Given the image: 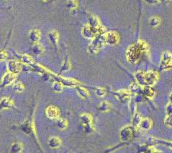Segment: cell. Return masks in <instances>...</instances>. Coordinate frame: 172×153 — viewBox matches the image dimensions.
Segmentation results:
<instances>
[{
	"label": "cell",
	"instance_id": "3",
	"mask_svg": "<svg viewBox=\"0 0 172 153\" xmlns=\"http://www.w3.org/2000/svg\"><path fill=\"white\" fill-rule=\"evenodd\" d=\"M118 35L117 34L113 31V32H109L107 33L106 35H105L104 38V42L108 43V44H110V45H115L118 42Z\"/></svg>",
	"mask_w": 172,
	"mask_h": 153
},
{
	"label": "cell",
	"instance_id": "28",
	"mask_svg": "<svg viewBox=\"0 0 172 153\" xmlns=\"http://www.w3.org/2000/svg\"><path fill=\"white\" fill-rule=\"evenodd\" d=\"M6 57V54L4 51L0 50V61H2V60H5Z\"/></svg>",
	"mask_w": 172,
	"mask_h": 153
},
{
	"label": "cell",
	"instance_id": "1",
	"mask_svg": "<svg viewBox=\"0 0 172 153\" xmlns=\"http://www.w3.org/2000/svg\"><path fill=\"white\" fill-rule=\"evenodd\" d=\"M136 79L138 82L140 84L145 85H154L158 78L157 73L154 72H150V73H136Z\"/></svg>",
	"mask_w": 172,
	"mask_h": 153
},
{
	"label": "cell",
	"instance_id": "10",
	"mask_svg": "<svg viewBox=\"0 0 172 153\" xmlns=\"http://www.w3.org/2000/svg\"><path fill=\"white\" fill-rule=\"evenodd\" d=\"M41 38V33L38 30H33L29 34V38L33 42H37Z\"/></svg>",
	"mask_w": 172,
	"mask_h": 153
},
{
	"label": "cell",
	"instance_id": "30",
	"mask_svg": "<svg viewBox=\"0 0 172 153\" xmlns=\"http://www.w3.org/2000/svg\"><path fill=\"white\" fill-rule=\"evenodd\" d=\"M147 2H151V3H153V2H157V0H147Z\"/></svg>",
	"mask_w": 172,
	"mask_h": 153
},
{
	"label": "cell",
	"instance_id": "24",
	"mask_svg": "<svg viewBox=\"0 0 172 153\" xmlns=\"http://www.w3.org/2000/svg\"><path fill=\"white\" fill-rule=\"evenodd\" d=\"M66 6L69 8H70V9H73V8L76 7V2H75L74 0H68L66 2Z\"/></svg>",
	"mask_w": 172,
	"mask_h": 153
},
{
	"label": "cell",
	"instance_id": "20",
	"mask_svg": "<svg viewBox=\"0 0 172 153\" xmlns=\"http://www.w3.org/2000/svg\"><path fill=\"white\" fill-rule=\"evenodd\" d=\"M20 60L23 61V63L26 64H31L33 62L31 57L28 55H21L20 56Z\"/></svg>",
	"mask_w": 172,
	"mask_h": 153
},
{
	"label": "cell",
	"instance_id": "15",
	"mask_svg": "<svg viewBox=\"0 0 172 153\" xmlns=\"http://www.w3.org/2000/svg\"><path fill=\"white\" fill-rule=\"evenodd\" d=\"M12 101L9 98H3L2 100V101L0 103V106L1 107H3V108H8V107H10L12 105Z\"/></svg>",
	"mask_w": 172,
	"mask_h": 153
},
{
	"label": "cell",
	"instance_id": "27",
	"mask_svg": "<svg viewBox=\"0 0 172 153\" xmlns=\"http://www.w3.org/2000/svg\"><path fill=\"white\" fill-rule=\"evenodd\" d=\"M69 67H70V63H69V61H66V63L65 64V65H63V67L61 68V71H67L68 69H69Z\"/></svg>",
	"mask_w": 172,
	"mask_h": 153
},
{
	"label": "cell",
	"instance_id": "17",
	"mask_svg": "<svg viewBox=\"0 0 172 153\" xmlns=\"http://www.w3.org/2000/svg\"><path fill=\"white\" fill-rule=\"evenodd\" d=\"M52 89L54 90V92L56 93H60L62 91V85H61V82H54V84L52 85Z\"/></svg>",
	"mask_w": 172,
	"mask_h": 153
},
{
	"label": "cell",
	"instance_id": "7",
	"mask_svg": "<svg viewBox=\"0 0 172 153\" xmlns=\"http://www.w3.org/2000/svg\"><path fill=\"white\" fill-rule=\"evenodd\" d=\"M95 31L96 28H93L92 27H85L83 29L82 34L84 38H88V39H91L95 35Z\"/></svg>",
	"mask_w": 172,
	"mask_h": 153
},
{
	"label": "cell",
	"instance_id": "5",
	"mask_svg": "<svg viewBox=\"0 0 172 153\" xmlns=\"http://www.w3.org/2000/svg\"><path fill=\"white\" fill-rule=\"evenodd\" d=\"M46 113L47 117H49L50 119L52 120H54V119H57L59 116V111L57 108L54 107V106H50L48 107L46 110Z\"/></svg>",
	"mask_w": 172,
	"mask_h": 153
},
{
	"label": "cell",
	"instance_id": "22",
	"mask_svg": "<svg viewBox=\"0 0 172 153\" xmlns=\"http://www.w3.org/2000/svg\"><path fill=\"white\" fill-rule=\"evenodd\" d=\"M14 89L15 90L16 92L18 93H22L24 90V86L22 84L21 82H18L15 83V84L14 85Z\"/></svg>",
	"mask_w": 172,
	"mask_h": 153
},
{
	"label": "cell",
	"instance_id": "29",
	"mask_svg": "<svg viewBox=\"0 0 172 153\" xmlns=\"http://www.w3.org/2000/svg\"><path fill=\"white\" fill-rule=\"evenodd\" d=\"M166 122L168 123V125H170V126H172V114L169 115L168 120H167V121H166Z\"/></svg>",
	"mask_w": 172,
	"mask_h": 153
},
{
	"label": "cell",
	"instance_id": "16",
	"mask_svg": "<svg viewBox=\"0 0 172 153\" xmlns=\"http://www.w3.org/2000/svg\"><path fill=\"white\" fill-rule=\"evenodd\" d=\"M57 127L60 128V129H65V128H66L68 124H67V121H65V120L61 118V119H58V120H57Z\"/></svg>",
	"mask_w": 172,
	"mask_h": 153
},
{
	"label": "cell",
	"instance_id": "12",
	"mask_svg": "<svg viewBox=\"0 0 172 153\" xmlns=\"http://www.w3.org/2000/svg\"><path fill=\"white\" fill-rule=\"evenodd\" d=\"M32 51L35 54H41L43 53V47L39 43L35 42V44L32 46Z\"/></svg>",
	"mask_w": 172,
	"mask_h": 153
},
{
	"label": "cell",
	"instance_id": "33",
	"mask_svg": "<svg viewBox=\"0 0 172 153\" xmlns=\"http://www.w3.org/2000/svg\"><path fill=\"white\" fill-rule=\"evenodd\" d=\"M162 1H166V0H162Z\"/></svg>",
	"mask_w": 172,
	"mask_h": 153
},
{
	"label": "cell",
	"instance_id": "11",
	"mask_svg": "<svg viewBox=\"0 0 172 153\" xmlns=\"http://www.w3.org/2000/svg\"><path fill=\"white\" fill-rule=\"evenodd\" d=\"M23 144L21 143H19V142H15V143H14L12 144L11 147H10V151H13V152H20V151H23Z\"/></svg>",
	"mask_w": 172,
	"mask_h": 153
},
{
	"label": "cell",
	"instance_id": "31",
	"mask_svg": "<svg viewBox=\"0 0 172 153\" xmlns=\"http://www.w3.org/2000/svg\"><path fill=\"white\" fill-rule=\"evenodd\" d=\"M170 101H172V93L170 94Z\"/></svg>",
	"mask_w": 172,
	"mask_h": 153
},
{
	"label": "cell",
	"instance_id": "13",
	"mask_svg": "<svg viewBox=\"0 0 172 153\" xmlns=\"http://www.w3.org/2000/svg\"><path fill=\"white\" fill-rule=\"evenodd\" d=\"M48 36H49L50 40L54 44H57V42H58V35H57V33L56 32V31H50V32L48 34Z\"/></svg>",
	"mask_w": 172,
	"mask_h": 153
},
{
	"label": "cell",
	"instance_id": "32",
	"mask_svg": "<svg viewBox=\"0 0 172 153\" xmlns=\"http://www.w3.org/2000/svg\"><path fill=\"white\" fill-rule=\"evenodd\" d=\"M42 1H48V0H42Z\"/></svg>",
	"mask_w": 172,
	"mask_h": 153
},
{
	"label": "cell",
	"instance_id": "23",
	"mask_svg": "<svg viewBox=\"0 0 172 153\" xmlns=\"http://www.w3.org/2000/svg\"><path fill=\"white\" fill-rule=\"evenodd\" d=\"M163 64L166 65V66L172 65V55L168 54V56L163 57Z\"/></svg>",
	"mask_w": 172,
	"mask_h": 153
},
{
	"label": "cell",
	"instance_id": "4",
	"mask_svg": "<svg viewBox=\"0 0 172 153\" xmlns=\"http://www.w3.org/2000/svg\"><path fill=\"white\" fill-rule=\"evenodd\" d=\"M15 73L9 72V73H6V74L3 76V77H2V83L3 85H11L12 83H14V81H15Z\"/></svg>",
	"mask_w": 172,
	"mask_h": 153
},
{
	"label": "cell",
	"instance_id": "2",
	"mask_svg": "<svg viewBox=\"0 0 172 153\" xmlns=\"http://www.w3.org/2000/svg\"><path fill=\"white\" fill-rule=\"evenodd\" d=\"M144 50V46L142 44L141 46L138 44L137 46H134L130 47V49L128 50V57L130 58L132 61H136L140 58L141 51Z\"/></svg>",
	"mask_w": 172,
	"mask_h": 153
},
{
	"label": "cell",
	"instance_id": "18",
	"mask_svg": "<svg viewBox=\"0 0 172 153\" xmlns=\"http://www.w3.org/2000/svg\"><path fill=\"white\" fill-rule=\"evenodd\" d=\"M140 127H141L143 129H149L150 127H151V122H150L149 120H147V119L143 120V121L140 122Z\"/></svg>",
	"mask_w": 172,
	"mask_h": 153
},
{
	"label": "cell",
	"instance_id": "19",
	"mask_svg": "<svg viewBox=\"0 0 172 153\" xmlns=\"http://www.w3.org/2000/svg\"><path fill=\"white\" fill-rule=\"evenodd\" d=\"M109 109H110V104L108 101L102 102V103L99 105V109L102 112L107 111Z\"/></svg>",
	"mask_w": 172,
	"mask_h": 153
},
{
	"label": "cell",
	"instance_id": "8",
	"mask_svg": "<svg viewBox=\"0 0 172 153\" xmlns=\"http://www.w3.org/2000/svg\"><path fill=\"white\" fill-rule=\"evenodd\" d=\"M61 144V140L58 137L53 136L50 138L48 140V145L50 146L51 148H57L59 147Z\"/></svg>",
	"mask_w": 172,
	"mask_h": 153
},
{
	"label": "cell",
	"instance_id": "21",
	"mask_svg": "<svg viewBox=\"0 0 172 153\" xmlns=\"http://www.w3.org/2000/svg\"><path fill=\"white\" fill-rule=\"evenodd\" d=\"M76 90H77L78 93L80 94V96H81L82 97H84V98L88 97V96H89V93H88V92L85 89L79 87V88H77V89Z\"/></svg>",
	"mask_w": 172,
	"mask_h": 153
},
{
	"label": "cell",
	"instance_id": "25",
	"mask_svg": "<svg viewBox=\"0 0 172 153\" xmlns=\"http://www.w3.org/2000/svg\"><path fill=\"white\" fill-rule=\"evenodd\" d=\"M95 93L96 95L98 96V97H104L105 94V91L104 89H95Z\"/></svg>",
	"mask_w": 172,
	"mask_h": 153
},
{
	"label": "cell",
	"instance_id": "9",
	"mask_svg": "<svg viewBox=\"0 0 172 153\" xmlns=\"http://www.w3.org/2000/svg\"><path fill=\"white\" fill-rule=\"evenodd\" d=\"M132 135V131L130 128H124L121 132V140L124 141L130 140Z\"/></svg>",
	"mask_w": 172,
	"mask_h": 153
},
{
	"label": "cell",
	"instance_id": "26",
	"mask_svg": "<svg viewBox=\"0 0 172 153\" xmlns=\"http://www.w3.org/2000/svg\"><path fill=\"white\" fill-rule=\"evenodd\" d=\"M150 23H151V26H157L159 23V19L158 18H152L150 20Z\"/></svg>",
	"mask_w": 172,
	"mask_h": 153
},
{
	"label": "cell",
	"instance_id": "14",
	"mask_svg": "<svg viewBox=\"0 0 172 153\" xmlns=\"http://www.w3.org/2000/svg\"><path fill=\"white\" fill-rule=\"evenodd\" d=\"M80 121L84 125L89 124H91V121H92V117L88 114H82L80 116Z\"/></svg>",
	"mask_w": 172,
	"mask_h": 153
},
{
	"label": "cell",
	"instance_id": "6",
	"mask_svg": "<svg viewBox=\"0 0 172 153\" xmlns=\"http://www.w3.org/2000/svg\"><path fill=\"white\" fill-rule=\"evenodd\" d=\"M7 68L9 72L15 73V74L17 73H18V72H20V70H21V66H20V65L15 61H8Z\"/></svg>",
	"mask_w": 172,
	"mask_h": 153
}]
</instances>
